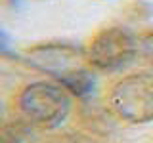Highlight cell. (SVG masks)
I'll list each match as a JSON object with an SVG mask.
<instances>
[{"mask_svg":"<svg viewBox=\"0 0 153 143\" xmlns=\"http://www.w3.org/2000/svg\"><path fill=\"white\" fill-rule=\"evenodd\" d=\"M16 105L25 122L42 130H52L69 116L71 94L61 84L38 80L19 90Z\"/></svg>","mask_w":153,"mask_h":143,"instance_id":"obj_1","label":"cell"},{"mask_svg":"<svg viewBox=\"0 0 153 143\" xmlns=\"http://www.w3.org/2000/svg\"><path fill=\"white\" fill-rule=\"evenodd\" d=\"M107 105L119 120L146 124L153 120V73H134L119 78L107 92Z\"/></svg>","mask_w":153,"mask_h":143,"instance_id":"obj_2","label":"cell"},{"mask_svg":"<svg viewBox=\"0 0 153 143\" xmlns=\"http://www.w3.org/2000/svg\"><path fill=\"white\" fill-rule=\"evenodd\" d=\"M84 61L98 71H117L136 57V36L123 27L102 29L86 42Z\"/></svg>","mask_w":153,"mask_h":143,"instance_id":"obj_3","label":"cell"},{"mask_svg":"<svg viewBox=\"0 0 153 143\" xmlns=\"http://www.w3.org/2000/svg\"><path fill=\"white\" fill-rule=\"evenodd\" d=\"M80 57L84 59V54H79L73 46L67 44H40L27 52L29 63L56 80H61L71 71L79 69Z\"/></svg>","mask_w":153,"mask_h":143,"instance_id":"obj_4","label":"cell"},{"mask_svg":"<svg viewBox=\"0 0 153 143\" xmlns=\"http://www.w3.org/2000/svg\"><path fill=\"white\" fill-rule=\"evenodd\" d=\"M63 88L69 92L71 95H76V97H84L92 92L94 88V78L84 67H79V69L71 71L69 74H65L61 80H57Z\"/></svg>","mask_w":153,"mask_h":143,"instance_id":"obj_5","label":"cell"},{"mask_svg":"<svg viewBox=\"0 0 153 143\" xmlns=\"http://www.w3.org/2000/svg\"><path fill=\"white\" fill-rule=\"evenodd\" d=\"M136 57L153 71V29L136 36Z\"/></svg>","mask_w":153,"mask_h":143,"instance_id":"obj_6","label":"cell"},{"mask_svg":"<svg viewBox=\"0 0 153 143\" xmlns=\"http://www.w3.org/2000/svg\"><path fill=\"white\" fill-rule=\"evenodd\" d=\"M52 143H92V141L84 139V137H80V136H63V137H57V139L52 141Z\"/></svg>","mask_w":153,"mask_h":143,"instance_id":"obj_7","label":"cell"},{"mask_svg":"<svg viewBox=\"0 0 153 143\" xmlns=\"http://www.w3.org/2000/svg\"><path fill=\"white\" fill-rule=\"evenodd\" d=\"M0 143H21V139L12 133H0Z\"/></svg>","mask_w":153,"mask_h":143,"instance_id":"obj_8","label":"cell"},{"mask_svg":"<svg viewBox=\"0 0 153 143\" xmlns=\"http://www.w3.org/2000/svg\"><path fill=\"white\" fill-rule=\"evenodd\" d=\"M4 124V111H2V105H0V126Z\"/></svg>","mask_w":153,"mask_h":143,"instance_id":"obj_9","label":"cell"}]
</instances>
